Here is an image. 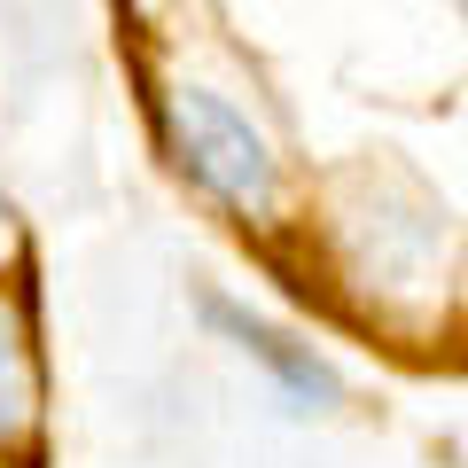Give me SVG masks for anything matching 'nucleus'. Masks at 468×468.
I'll use <instances>...</instances> for the list:
<instances>
[{"label":"nucleus","instance_id":"nucleus-4","mask_svg":"<svg viewBox=\"0 0 468 468\" xmlns=\"http://www.w3.org/2000/svg\"><path fill=\"white\" fill-rule=\"evenodd\" d=\"M0 211H8V203H0Z\"/></svg>","mask_w":468,"mask_h":468},{"label":"nucleus","instance_id":"nucleus-1","mask_svg":"<svg viewBox=\"0 0 468 468\" xmlns=\"http://www.w3.org/2000/svg\"><path fill=\"white\" fill-rule=\"evenodd\" d=\"M156 125H165L172 165H180L211 203H227V211H242V218L273 211L282 165H273L266 133H258V125L234 110L227 94H211V86H187V79H180V86H165V94H156Z\"/></svg>","mask_w":468,"mask_h":468},{"label":"nucleus","instance_id":"nucleus-2","mask_svg":"<svg viewBox=\"0 0 468 468\" xmlns=\"http://www.w3.org/2000/svg\"><path fill=\"white\" fill-rule=\"evenodd\" d=\"M203 320H211L218 335H234V351H242V359H258V367L273 375V390H282L297 414H328V406H344V383H335V367L320 359L313 344H297L289 328H273V320L242 313L234 297H203Z\"/></svg>","mask_w":468,"mask_h":468},{"label":"nucleus","instance_id":"nucleus-3","mask_svg":"<svg viewBox=\"0 0 468 468\" xmlns=\"http://www.w3.org/2000/svg\"><path fill=\"white\" fill-rule=\"evenodd\" d=\"M32 421V359H24L16 320L0 313V437H16Z\"/></svg>","mask_w":468,"mask_h":468}]
</instances>
